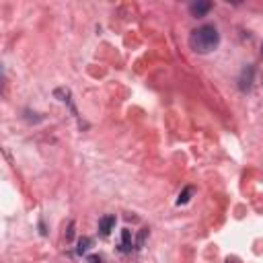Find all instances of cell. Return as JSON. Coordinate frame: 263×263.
<instances>
[{
    "label": "cell",
    "mask_w": 263,
    "mask_h": 263,
    "mask_svg": "<svg viewBox=\"0 0 263 263\" xmlns=\"http://www.w3.org/2000/svg\"><path fill=\"white\" fill-rule=\"evenodd\" d=\"M220 44V33L214 25H202L190 35V46L198 54H210Z\"/></svg>",
    "instance_id": "obj_1"
},
{
    "label": "cell",
    "mask_w": 263,
    "mask_h": 263,
    "mask_svg": "<svg viewBox=\"0 0 263 263\" xmlns=\"http://www.w3.org/2000/svg\"><path fill=\"white\" fill-rule=\"evenodd\" d=\"M261 56H263V46H261Z\"/></svg>",
    "instance_id": "obj_12"
},
{
    "label": "cell",
    "mask_w": 263,
    "mask_h": 263,
    "mask_svg": "<svg viewBox=\"0 0 263 263\" xmlns=\"http://www.w3.org/2000/svg\"><path fill=\"white\" fill-rule=\"evenodd\" d=\"M210 8H212V4H210V2H202V0L190 4V12H192L194 16H206V14L210 12Z\"/></svg>",
    "instance_id": "obj_4"
},
{
    "label": "cell",
    "mask_w": 263,
    "mask_h": 263,
    "mask_svg": "<svg viewBox=\"0 0 263 263\" xmlns=\"http://www.w3.org/2000/svg\"><path fill=\"white\" fill-rule=\"evenodd\" d=\"M192 196H194V187H185L183 190V194H179V200H177V204L181 206V204H187L192 200Z\"/></svg>",
    "instance_id": "obj_7"
},
{
    "label": "cell",
    "mask_w": 263,
    "mask_h": 263,
    "mask_svg": "<svg viewBox=\"0 0 263 263\" xmlns=\"http://www.w3.org/2000/svg\"><path fill=\"white\" fill-rule=\"evenodd\" d=\"M86 263H103V261H101V257H99V255H90V257L86 259Z\"/></svg>",
    "instance_id": "obj_9"
},
{
    "label": "cell",
    "mask_w": 263,
    "mask_h": 263,
    "mask_svg": "<svg viewBox=\"0 0 263 263\" xmlns=\"http://www.w3.org/2000/svg\"><path fill=\"white\" fill-rule=\"evenodd\" d=\"M72 228H74V224L70 222V224H68V232H66V238H68V240L72 238Z\"/></svg>",
    "instance_id": "obj_10"
},
{
    "label": "cell",
    "mask_w": 263,
    "mask_h": 263,
    "mask_svg": "<svg viewBox=\"0 0 263 263\" xmlns=\"http://www.w3.org/2000/svg\"><path fill=\"white\" fill-rule=\"evenodd\" d=\"M253 74H255V68L253 66H245L240 72V76H238V88L242 92H249L251 86H253Z\"/></svg>",
    "instance_id": "obj_2"
},
{
    "label": "cell",
    "mask_w": 263,
    "mask_h": 263,
    "mask_svg": "<svg viewBox=\"0 0 263 263\" xmlns=\"http://www.w3.org/2000/svg\"><path fill=\"white\" fill-rule=\"evenodd\" d=\"M226 263H240V261H238L236 257H228V259H226Z\"/></svg>",
    "instance_id": "obj_11"
},
{
    "label": "cell",
    "mask_w": 263,
    "mask_h": 263,
    "mask_svg": "<svg viewBox=\"0 0 263 263\" xmlns=\"http://www.w3.org/2000/svg\"><path fill=\"white\" fill-rule=\"evenodd\" d=\"M146 234H148V230H142V232H140V236H138V242H136V247H142V245H144Z\"/></svg>",
    "instance_id": "obj_8"
},
{
    "label": "cell",
    "mask_w": 263,
    "mask_h": 263,
    "mask_svg": "<svg viewBox=\"0 0 263 263\" xmlns=\"http://www.w3.org/2000/svg\"><path fill=\"white\" fill-rule=\"evenodd\" d=\"M90 247H92V238H88V236H82V238H78V247H76V253H78V255H82V253H86Z\"/></svg>",
    "instance_id": "obj_6"
},
{
    "label": "cell",
    "mask_w": 263,
    "mask_h": 263,
    "mask_svg": "<svg viewBox=\"0 0 263 263\" xmlns=\"http://www.w3.org/2000/svg\"><path fill=\"white\" fill-rule=\"evenodd\" d=\"M132 247H134V238H132V230L130 228H124L122 230V251H132Z\"/></svg>",
    "instance_id": "obj_5"
},
{
    "label": "cell",
    "mask_w": 263,
    "mask_h": 263,
    "mask_svg": "<svg viewBox=\"0 0 263 263\" xmlns=\"http://www.w3.org/2000/svg\"><path fill=\"white\" fill-rule=\"evenodd\" d=\"M114 228H116V216H114V214L103 216V218L99 220V230H101V236H109Z\"/></svg>",
    "instance_id": "obj_3"
}]
</instances>
